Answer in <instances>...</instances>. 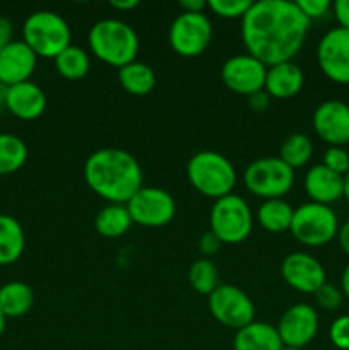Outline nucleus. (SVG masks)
<instances>
[{
  "mask_svg": "<svg viewBox=\"0 0 349 350\" xmlns=\"http://www.w3.org/2000/svg\"><path fill=\"white\" fill-rule=\"evenodd\" d=\"M310 21L291 0L253 2L242 19L246 53L267 67L293 62L307 40Z\"/></svg>",
  "mask_w": 349,
  "mask_h": 350,
  "instance_id": "obj_1",
  "label": "nucleus"
},
{
  "mask_svg": "<svg viewBox=\"0 0 349 350\" xmlns=\"http://www.w3.org/2000/svg\"><path fill=\"white\" fill-rule=\"evenodd\" d=\"M142 178L139 161L123 149H98L84 163L88 187L109 204L125 205L144 187Z\"/></svg>",
  "mask_w": 349,
  "mask_h": 350,
  "instance_id": "obj_2",
  "label": "nucleus"
},
{
  "mask_svg": "<svg viewBox=\"0 0 349 350\" xmlns=\"http://www.w3.org/2000/svg\"><path fill=\"white\" fill-rule=\"evenodd\" d=\"M89 50L98 60L122 68L135 62L139 36L132 26L118 19H101L89 29Z\"/></svg>",
  "mask_w": 349,
  "mask_h": 350,
  "instance_id": "obj_3",
  "label": "nucleus"
},
{
  "mask_svg": "<svg viewBox=\"0 0 349 350\" xmlns=\"http://www.w3.org/2000/svg\"><path fill=\"white\" fill-rule=\"evenodd\" d=\"M187 176L192 187L204 197H226L236 185V170L231 161L216 150H201L187 164Z\"/></svg>",
  "mask_w": 349,
  "mask_h": 350,
  "instance_id": "obj_4",
  "label": "nucleus"
},
{
  "mask_svg": "<svg viewBox=\"0 0 349 350\" xmlns=\"http://www.w3.org/2000/svg\"><path fill=\"white\" fill-rule=\"evenodd\" d=\"M23 41L36 57L57 58L70 46L72 31L67 21L53 10H36L23 24Z\"/></svg>",
  "mask_w": 349,
  "mask_h": 350,
  "instance_id": "obj_5",
  "label": "nucleus"
},
{
  "mask_svg": "<svg viewBox=\"0 0 349 350\" xmlns=\"http://www.w3.org/2000/svg\"><path fill=\"white\" fill-rule=\"evenodd\" d=\"M337 215L331 205L307 202L294 208L289 232L301 245L320 248L337 238Z\"/></svg>",
  "mask_w": 349,
  "mask_h": 350,
  "instance_id": "obj_6",
  "label": "nucleus"
},
{
  "mask_svg": "<svg viewBox=\"0 0 349 350\" xmlns=\"http://www.w3.org/2000/svg\"><path fill=\"white\" fill-rule=\"evenodd\" d=\"M209 224L211 232L221 239L222 245H238L252 232L253 215L248 204L240 195L229 193L214 202Z\"/></svg>",
  "mask_w": 349,
  "mask_h": 350,
  "instance_id": "obj_7",
  "label": "nucleus"
},
{
  "mask_svg": "<svg viewBox=\"0 0 349 350\" xmlns=\"http://www.w3.org/2000/svg\"><path fill=\"white\" fill-rule=\"evenodd\" d=\"M243 181L252 195L274 200L289 193L294 185V170L279 157H262L246 166Z\"/></svg>",
  "mask_w": 349,
  "mask_h": 350,
  "instance_id": "obj_8",
  "label": "nucleus"
},
{
  "mask_svg": "<svg viewBox=\"0 0 349 350\" xmlns=\"http://www.w3.org/2000/svg\"><path fill=\"white\" fill-rule=\"evenodd\" d=\"M212 40V23L204 12H181L174 17L168 33L170 46L183 58L201 57Z\"/></svg>",
  "mask_w": 349,
  "mask_h": 350,
  "instance_id": "obj_9",
  "label": "nucleus"
},
{
  "mask_svg": "<svg viewBox=\"0 0 349 350\" xmlns=\"http://www.w3.org/2000/svg\"><path fill=\"white\" fill-rule=\"evenodd\" d=\"M207 297L212 318L224 327L240 330L253 321L255 317L253 301L240 287L231 284H219Z\"/></svg>",
  "mask_w": 349,
  "mask_h": 350,
  "instance_id": "obj_10",
  "label": "nucleus"
},
{
  "mask_svg": "<svg viewBox=\"0 0 349 350\" xmlns=\"http://www.w3.org/2000/svg\"><path fill=\"white\" fill-rule=\"evenodd\" d=\"M132 222L144 228H163L170 224L177 212L171 193L157 187H142L125 204Z\"/></svg>",
  "mask_w": 349,
  "mask_h": 350,
  "instance_id": "obj_11",
  "label": "nucleus"
},
{
  "mask_svg": "<svg viewBox=\"0 0 349 350\" xmlns=\"http://www.w3.org/2000/svg\"><path fill=\"white\" fill-rule=\"evenodd\" d=\"M317 62L328 81L349 85V31L332 27L318 41Z\"/></svg>",
  "mask_w": 349,
  "mask_h": 350,
  "instance_id": "obj_12",
  "label": "nucleus"
},
{
  "mask_svg": "<svg viewBox=\"0 0 349 350\" xmlns=\"http://www.w3.org/2000/svg\"><path fill=\"white\" fill-rule=\"evenodd\" d=\"M267 65L253 58L252 55H235L228 58L221 67V79L229 91L248 98L257 91H262L266 84Z\"/></svg>",
  "mask_w": 349,
  "mask_h": 350,
  "instance_id": "obj_13",
  "label": "nucleus"
},
{
  "mask_svg": "<svg viewBox=\"0 0 349 350\" xmlns=\"http://www.w3.org/2000/svg\"><path fill=\"white\" fill-rule=\"evenodd\" d=\"M281 275L291 289L301 294H315L327 282L324 265L305 252L289 253L281 263Z\"/></svg>",
  "mask_w": 349,
  "mask_h": 350,
  "instance_id": "obj_14",
  "label": "nucleus"
},
{
  "mask_svg": "<svg viewBox=\"0 0 349 350\" xmlns=\"http://www.w3.org/2000/svg\"><path fill=\"white\" fill-rule=\"evenodd\" d=\"M315 133L328 147L349 144V105L339 99H327L315 108L311 116Z\"/></svg>",
  "mask_w": 349,
  "mask_h": 350,
  "instance_id": "obj_15",
  "label": "nucleus"
},
{
  "mask_svg": "<svg viewBox=\"0 0 349 350\" xmlns=\"http://www.w3.org/2000/svg\"><path fill=\"white\" fill-rule=\"evenodd\" d=\"M276 328L284 347L303 349L317 337L318 314L310 304H294L284 311Z\"/></svg>",
  "mask_w": 349,
  "mask_h": 350,
  "instance_id": "obj_16",
  "label": "nucleus"
},
{
  "mask_svg": "<svg viewBox=\"0 0 349 350\" xmlns=\"http://www.w3.org/2000/svg\"><path fill=\"white\" fill-rule=\"evenodd\" d=\"M38 57L24 41H12L0 51V84L10 85L27 82L36 68Z\"/></svg>",
  "mask_w": 349,
  "mask_h": 350,
  "instance_id": "obj_17",
  "label": "nucleus"
},
{
  "mask_svg": "<svg viewBox=\"0 0 349 350\" xmlns=\"http://www.w3.org/2000/svg\"><path fill=\"white\" fill-rule=\"evenodd\" d=\"M7 109L19 120H36L47 109V94L34 82H21L5 89L3 96Z\"/></svg>",
  "mask_w": 349,
  "mask_h": 350,
  "instance_id": "obj_18",
  "label": "nucleus"
},
{
  "mask_svg": "<svg viewBox=\"0 0 349 350\" xmlns=\"http://www.w3.org/2000/svg\"><path fill=\"white\" fill-rule=\"evenodd\" d=\"M303 187L313 204L331 205L344 195V176L334 173L324 164H317L307 171Z\"/></svg>",
  "mask_w": 349,
  "mask_h": 350,
  "instance_id": "obj_19",
  "label": "nucleus"
},
{
  "mask_svg": "<svg viewBox=\"0 0 349 350\" xmlns=\"http://www.w3.org/2000/svg\"><path fill=\"white\" fill-rule=\"evenodd\" d=\"M305 74L294 62L267 67L263 91L274 99H291L303 89Z\"/></svg>",
  "mask_w": 349,
  "mask_h": 350,
  "instance_id": "obj_20",
  "label": "nucleus"
},
{
  "mask_svg": "<svg viewBox=\"0 0 349 350\" xmlns=\"http://www.w3.org/2000/svg\"><path fill=\"white\" fill-rule=\"evenodd\" d=\"M283 340L276 327L266 321H255L236 330L233 338L235 350H281Z\"/></svg>",
  "mask_w": 349,
  "mask_h": 350,
  "instance_id": "obj_21",
  "label": "nucleus"
},
{
  "mask_svg": "<svg viewBox=\"0 0 349 350\" xmlns=\"http://www.w3.org/2000/svg\"><path fill=\"white\" fill-rule=\"evenodd\" d=\"M26 246L23 226L12 215L0 214V265H12Z\"/></svg>",
  "mask_w": 349,
  "mask_h": 350,
  "instance_id": "obj_22",
  "label": "nucleus"
},
{
  "mask_svg": "<svg viewBox=\"0 0 349 350\" xmlns=\"http://www.w3.org/2000/svg\"><path fill=\"white\" fill-rule=\"evenodd\" d=\"M34 294L27 284L14 280L0 287V311L5 318H21L31 310Z\"/></svg>",
  "mask_w": 349,
  "mask_h": 350,
  "instance_id": "obj_23",
  "label": "nucleus"
},
{
  "mask_svg": "<svg viewBox=\"0 0 349 350\" xmlns=\"http://www.w3.org/2000/svg\"><path fill=\"white\" fill-rule=\"evenodd\" d=\"M293 212L294 208L286 200L274 198V200H266L260 205L259 212H257V221L267 232L279 234V232L289 231Z\"/></svg>",
  "mask_w": 349,
  "mask_h": 350,
  "instance_id": "obj_24",
  "label": "nucleus"
},
{
  "mask_svg": "<svg viewBox=\"0 0 349 350\" xmlns=\"http://www.w3.org/2000/svg\"><path fill=\"white\" fill-rule=\"evenodd\" d=\"M118 81L122 88L132 96H146L156 85V74L144 62H132L118 68Z\"/></svg>",
  "mask_w": 349,
  "mask_h": 350,
  "instance_id": "obj_25",
  "label": "nucleus"
},
{
  "mask_svg": "<svg viewBox=\"0 0 349 350\" xmlns=\"http://www.w3.org/2000/svg\"><path fill=\"white\" fill-rule=\"evenodd\" d=\"M132 226V217L125 205L109 204L98 212L94 219V228L103 238H120Z\"/></svg>",
  "mask_w": 349,
  "mask_h": 350,
  "instance_id": "obj_26",
  "label": "nucleus"
},
{
  "mask_svg": "<svg viewBox=\"0 0 349 350\" xmlns=\"http://www.w3.org/2000/svg\"><path fill=\"white\" fill-rule=\"evenodd\" d=\"M27 161V146L21 137L0 133V176L19 171Z\"/></svg>",
  "mask_w": 349,
  "mask_h": 350,
  "instance_id": "obj_27",
  "label": "nucleus"
},
{
  "mask_svg": "<svg viewBox=\"0 0 349 350\" xmlns=\"http://www.w3.org/2000/svg\"><path fill=\"white\" fill-rule=\"evenodd\" d=\"M311 156H313V144L311 139L305 133H291L279 149V159L286 163L291 170H298L310 163Z\"/></svg>",
  "mask_w": 349,
  "mask_h": 350,
  "instance_id": "obj_28",
  "label": "nucleus"
},
{
  "mask_svg": "<svg viewBox=\"0 0 349 350\" xmlns=\"http://www.w3.org/2000/svg\"><path fill=\"white\" fill-rule=\"evenodd\" d=\"M55 68L67 81H79L86 77L91 68L89 55L79 46H68L55 58Z\"/></svg>",
  "mask_w": 349,
  "mask_h": 350,
  "instance_id": "obj_29",
  "label": "nucleus"
},
{
  "mask_svg": "<svg viewBox=\"0 0 349 350\" xmlns=\"http://www.w3.org/2000/svg\"><path fill=\"white\" fill-rule=\"evenodd\" d=\"M188 282L198 294L209 296L219 286L218 267L211 260H197L188 269Z\"/></svg>",
  "mask_w": 349,
  "mask_h": 350,
  "instance_id": "obj_30",
  "label": "nucleus"
},
{
  "mask_svg": "<svg viewBox=\"0 0 349 350\" xmlns=\"http://www.w3.org/2000/svg\"><path fill=\"white\" fill-rule=\"evenodd\" d=\"M252 3L250 0H209L207 9L222 19H243Z\"/></svg>",
  "mask_w": 349,
  "mask_h": 350,
  "instance_id": "obj_31",
  "label": "nucleus"
},
{
  "mask_svg": "<svg viewBox=\"0 0 349 350\" xmlns=\"http://www.w3.org/2000/svg\"><path fill=\"white\" fill-rule=\"evenodd\" d=\"M315 299H317L318 306L324 308L327 311H335L342 306V301H344V294L334 284L325 282L320 289L315 293Z\"/></svg>",
  "mask_w": 349,
  "mask_h": 350,
  "instance_id": "obj_32",
  "label": "nucleus"
},
{
  "mask_svg": "<svg viewBox=\"0 0 349 350\" xmlns=\"http://www.w3.org/2000/svg\"><path fill=\"white\" fill-rule=\"evenodd\" d=\"M324 164L334 173L346 176L349 173V154L344 147H328L324 152Z\"/></svg>",
  "mask_w": 349,
  "mask_h": 350,
  "instance_id": "obj_33",
  "label": "nucleus"
},
{
  "mask_svg": "<svg viewBox=\"0 0 349 350\" xmlns=\"http://www.w3.org/2000/svg\"><path fill=\"white\" fill-rule=\"evenodd\" d=\"M328 338L335 349L349 350V314H342L332 321Z\"/></svg>",
  "mask_w": 349,
  "mask_h": 350,
  "instance_id": "obj_34",
  "label": "nucleus"
},
{
  "mask_svg": "<svg viewBox=\"0 0 349 350\" xmlns=\"http://www.w3.org/2000/svg\"><path fill=\"white\" fill-rule=\"evenodd\" d=\"M296 5L310 23L315 19H322L327 16L328 10H332V3L328 0H296Z\"/></svg>",
  "mask_w": 349,
  "mask_h": 350,
  "instance_id": "obj_35",
  "label": "nucleus"
},
{
  "mask_svg": "<svg viewBox=\"0 0 349 350\" xmlns=\"http://www.w3.org/2000/svg\"><path fill=\"white\" fill-rule=\"evenodd\" d=\"M221 246H222L221 239L211 231L202 234L201 239H198V252H201L204 256H214L216 253H219Z\"/></svg>",
  "mask_w": 349,
  "mask_h": 350,
  "instance_id": "obj_36",
  "label": "nucleus"
},
{
  "mask_svg": "<svg viewBox=\"0 0 349 350\" xmlns=\"http://www.w3.org/2000/svg\"><path fill=\"white\" fill-rule=\"evenodd\" d=\"M332 12H334L339 27L349 31V0H335L332 3Z\"/></svg>",
  "mask_w": 349,
  "mask_h": 350,
  "instance_id": "obj_37",
  "label": "nucleus"
},
{
  "mask_svg": "<svg viewBox=\"0 0 349 350\" xmlns=\"http://www.w3.org/2000/svg\"><path fill=\"white\" fill-rule=\"evenodd\" d=\"M270 105V96L267 94L266 91H257L253 92V94L248 96V106L252 111H257V113H263L267 108H269Z\"/></svg>",
  "mask_w": 349,
  "mask_h": 350,
  "instance_id": "obj_38",
  "label": "nucleus"
},
{
  "mask_svg": "<svg viewBox=\"0 0 349 350\" xmlns=\"http://www.w3.org/2000/svg\"><path fill=\"white\" fill-rule=\"evenodd\" d=\"M12 23L5 17H0V51L12 43Z\"/></svg>",
  "mask_w": 349,
  "mask_h": 350,
  "instance_id": "obj_39",
  "label": "nucleus"
},
{
  "mask_svg": "<svg viewBox=\"0 0 349 350\" xmlns=\"http://www.w3.org/2000/svg\"><path fill=\"white\" fill-rule=\"evenodd\" d=\"M178 5H180L181 12L198 14V12H204V9L207 7V2H204V0H181Z\"/></svg>",
  "mask_w": 349,
  "mask_h": 350,
  "instance_id": "obj_40",
  "label": "nucleus"
},
{
  "mask_svg": "<svg viewBox=\"0 0 349 350\" xmlns=\"http://www.w3.org/2000/svg\"><path fill=\"white\" fill-rule=\"evenodd\" d=\"M337 241H339V246H341L342 252L349 256V221L344 222L342 226H339Z\"/></svg>",
  "mask_w": 349,
  "mask_h": 350,
  "instance_id": "obj_41",
  "label": "nucleus"
},
{
  "mask_svg": "<svg viewBox=\"0 0 349 350\" xmlns=\"http://www.w3.org/2000/svg\"><path fill=\"white\" fill-rule=\"evenodd\" d=\"M109 5L116 10H132L139 5V2L137 0H113L109 2Z\"/></svg>",
  "mask_w": 349,
  "mask_h": 350,
  "instance_id": "obj_42",
  "label": "nucleus"
},
{
  "mask_svg": "<svg viewBox=\"0 0 349 350\" xmlns=\"http://www.w3.org/2000/svg\"><path fill=\"white\" fill-rule=\"evenodd\" d=\"M341 291L342 294H344L346 299L349 301V263L346 265L344 272H342V277H341Z\"/></svg>",
  "mask_w": 349,
  "mask_h": 350,
  "instance_id": "obj_43",
  "label": "nucleus"
},
{
  "mask_svg": "<svg viewBox=\"0 0 349 350\" xmlns=\"http://www.w3.org/2000/svg\"><path fill=\"white\" fill-rule=\"evenodd\" d=\"M342 197L346 198V202L349 204V173L344 176V195Z\"/></svg>",
  "mask_w": 349,
  "mask_h": 350,
  "instance_id": "obj_44",
  "label": "nucleus"
},
{
  "mask_svg": "<svg viewBox=\"0 0 349 350\" xmlns=\"http://www.w3.org/2000/svg\"><path fill=\"white\" fill-rule=\"evenodd\" d=\"M5 323H7V318L3 317L2 311H0V335H2L3 330H5Z\"/></svg>",
  "mask_w": 349,
  "mask_h": 350,
  "instance_id": "obj_45",
  "label": "nucleus"
},
{
  "mask_svg": "<svg viewBox=\"0 0 349 350\" xmlns=\"http://www.w3.org/2000/svg\"><path fill=\"white\" fill-rule=\"evenodd\" d=\"M281 350H303V349H294V347H283Z\"/></svg>",
  "mask_w": 349,
  "mask_h": 350,
  "instance_id": "obj_46",
  "label": "nucleus"
}]
</instances>
